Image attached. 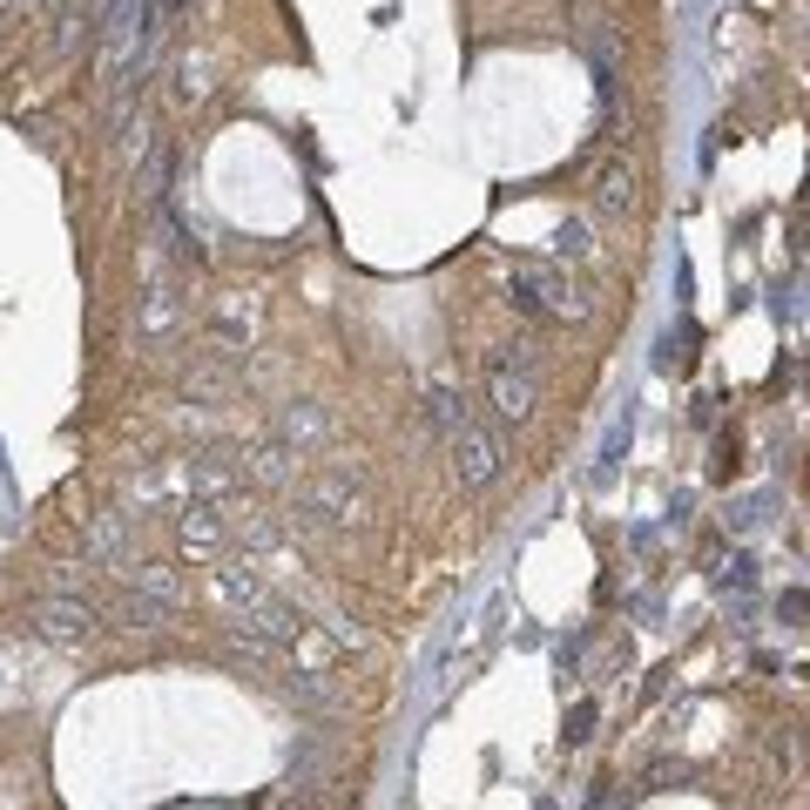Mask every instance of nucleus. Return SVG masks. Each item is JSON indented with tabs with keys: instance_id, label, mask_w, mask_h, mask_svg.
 Returning a JSON list of instances; mask_svg holds the SVG:
<instances>
[{
	"instance_id": "nucleus-14",
	"label": "nucleus",
	"mask_w": 810,
	"mask_h": 810,
	"mask_svg": "<svg viewBox=\"0 0 810 810\" xmlns=\"http://www.w3.org/2000/svg\"><path fill=\"white\" fill-rule=\"evenodd\" d=\"M223 392H230V372H223L216 359H197V365L183 372V399H189V406H216Z\"/></svg>"
},
{
	"instance_id": "nucleus-9",
	"label": "nucleus",
	"mask_w": 810,
	"mask_h": 810,
	"mask_svg": "<svg viewBox=\"0 0 810 810\" xmlns=\"http://www.w3.org/2000/svg\"><path fill=\"white\" fill-rule=\"evenodd\" d=\"M189 318V304L176 297V284L169 278H156V284H149L142 297H136V331L142 338H176V325Z\"/></svg>"
},
{
	"instance_id": "nucleus-8",
	"label": "nucleus",
	"mask_w": 810,
	"mask_h": 810,
	"mask_svg": "<svg viewBox=\"0 0 810 810\" xmlns=\"http://www.w3.org/2000/svg\"><path fill=\"white\" fill-rule=\"evenodd\" d=\"M176 540H183L189 554H216L223 540H230L223 507H210V500H183V507H176Z\"/></svg>"
},
{
	"instance_id": "nucleus-12",
	"label": "nucleus",
	"mask_w": 810,
	"mask_h": 810,
	"mask_svg": "<svg viewBox=\"0 0 810 810\" xmlns=\"http://www.w3.org/2000/svg\"><path fill=\"white\" fill-rule=\"evenodd\" d=\"M297 473V453H284L278 439H270V446H257L250 459H244V480H257V486H284Z\"/></svg>"
},
{
	"instance_id": "nucleus-15",
	"label": "nucleus",
	"mask_w": 810,
	"mask_h": 810,
	"mask_svg": "<svg viewBox=\"0 0 810 810\" xmlns=\"http://www.w3.org/2000/svg\"><path fill=\"white\" fill-rule=\"evenodd\" d=\"M129 588H142V595H156V601H183V574L169 567V561H142V567H129Z\"/></svg>"
},
{
	"instance_id": "nucleus-13",
	"label": "nucleus",
	"mask_w": 810,
	"mask_h": 810,
	"mask_svg": "<svg viewBox=\"0 0 810 810\" xmlns=\"http://www.w3.org/2000/svg\"><path fill=\"white\" fill-rule=\"evenodd\" d=\"M595 203H601L608 216L635 210V169H629V163H608V169L595 176Z\"/></svg>"
},
{
	"instance_id": "nucleus-16",
	"label": "nucleus",
	"mask_w": 810,
	"mask_h": 810,
	"mask_svg": "<svg viewBox=\"0 0 810 810\" xmlns=\"http://www.w3.org/2000/svg\"><path fill=\"white\" fill-rule=\"evenodd\" d=\"M257 595H270V588L257 582V574H250V567H216V601H223L230 614H244V608H250Z\"/></svg>"
},
{
	"instance_id": "nucleus-5",
	"label": "nucleus",
	"mask_w": 810,
	"mask_h": 810,
	"mask_svg": "<svg viewBox=\"0 0 810 810\" xmlns=\"http://www.w3.org/2000/svg\"><path fill=\"white\" fill-rule=\"evenodd\" d=\"M446 453H453L459 486H493V480H500V459H507V446H500L493 426H459V433L446 439Z\"/></svg>"
},
{
	"instance_id": "nucleus-17",
	"label": "nucleus",
	"mask_w": 810,
	"mask_h": 810,
	"mask_svg": "<svg viewBox=\"0 0 810 810\" xmlns=\"http://www.w3.org/2000/svg\"><path fill=\"white\" fill-rule=\"evenodd\" d=\"M115 614H122V629H163L169 622V601H156V595H142V588H129L122 601H115Z\"/></svg>"
},
{
	"instance_id": "nucleus-2",
	"label": "nucleus",
	"mask_w": 810,
	"mask_h": 810,
	"mask_svg": "<svg viewBox=\"0 0 810 810\" xmlns=\"http://www.w3.org/2000/svg\"><path fill=\"white\" fill-rule=\"evenodd\" d=\"M514 304L527 318H548V325H567V318H588V297L574 291L554 263H514V278H507Z\"/></svg>"
},
{
	"instance_id": "nucleus-20",
	"label": "nucleus",
	"mask_w": 810,
	"mask_h": 810,
	"mask_svg": "<svg viewBox=\"0 0 810 810\" xmlns=\"http://www.w3.org/2000/svg\"><path fill=\"white\" fill-rule=\"evenodd\" d=\"M561 737H567V743H588V737H595V703H574V709H567V729H561Z\"/></svg>"
},
{
	"instance_id": "nucleus-4",
	"label": "nucleus",
	"mask_w": 810,
	"mask_h": 810,
	"mask_svg": "<svg viewBox=\"0 0 810 810\" xmlns=\"http://www.w3.org/2000/svg\"><path fill=\"white\" fill-rule=\"evenodd\" d=\"M27 629L42 635V642L74 648V642H89V635L102 629V608H95L89 595H74V588H55V595H42V601L27 608Z\"/></svg>"
},
{
	"instance_id": "nucleus-18",
	"label": "nucleus",
	"mask_w": 810,
	"mask_h": 810,
	"mask_svg": "<svg viewBox=\"0 0 810 810\" xmlns=\"http://www.w3.org/2000/svg\"><path fill=\"white\" fill-rule=\"evenodd\" d=\"M554 250H561L567 263H588V257H595V237H588V223H574V216H567V223L554 230Z\"/></svg>"
},
{
	"instance_id": "nucleus-6",
	"label": "nucleus",
	"mask_w": 810,
	"mask_h": 810,
	"mask_svg": "<svg viewBox=\"0 0 810 810\" xmlns=\"http://www.w3.org/2000/svg\"><path fill=\"white\" fill-rule=\"evenodd\" d=\"M183 493L210 500V507H230L244 493V467H230L223 453H197V459H183Z\"/></svg>"
},
{
	"instance_id": "nucleus-7",
	"label": "nucleus",
	"mask_w": 810,
	"mask_h": 810,
	"mask_svg": "<svg viewBox=\"0 0 810 810\" xmlns=\"http://www.w3.org/2000/svg\"><path fill=\"white\" fill-rule=\"evenodd\" d=\"M82 561L89 567H122L129 561V514H115V507L89 514L82 520Z\"/></svg>"
},
{
	"instance_id": "nucleus-11",
	"label": "nucleus",
	"mask_w": 810,
	"mask_h": 810,
	"mask_svg": "<svg viewBox=\"0 0 810 810\" xmlns=\"http://www.w3.org/2000/svg\"><path fill=\"white\" fill-rule=\"evenodd\" d=\"M426 419H433V426H439L446 439H453L459 426H473V412H467V392H459V385H446V378H439L433 392H426Z\"/></svg>"
},
{
	"instance_id": "nucleus-19",
	"label": "nucleus",
	"mask_w": 810,
	"mask_h": 810,
	"mask_svg": "<svg viewBox=\"0 0 810 810\" xmlns=\"http://www.w3.org/2000/svg\"><path fill=\"white\" fill-rule=\"evenodd\" d=\"M230 533H237V540H244V548H270V540H278V527H270L263 514H250V520H237V527H230Z\"/></svg>"
},
{
	"instance_id": "nucleus-1",
	"label": "nucleus",
	"mask_w": 810,
	"mask_h": 810,
	"mask_svg": "<svg viewBox=\"0 0 810 810\" xmlns=\"http://www.w3.org/2000/svg\"><path fill=\"white\" fill-rule=\"evenodd\" d=\"M486 399L500 419H533L540 406V372H533V352L527 344H500V352H486Z\"/></svg>"
},
{
	"instance_id": "nucleus-3",
	"label": "nucleus",
	"mask_w": 810,
	"mask_h": 810,
	"mask_svg": "<svg viewBox=\"0 0 810 810\" xmlns=\"http://www.w3.org/2000/svg\"><path fill=\"white\" fill-rule=\"evenodd\" d=\"M297 520H304V527H352V520H365V486H359V473H352V467H331V473H318V480H304V486H297Z\"/></svg>"
},
{
	"instance_id": "nucleus-10",
	"label": "nucleus",
	"mask_w": 810,
	"mask_h": 810,
	"mask_svg": "<svg viewBox=\"0 0 810 810\" xmlns=\"http://www.w3.org/2000/svg\"><path fill=\"white\" fill-rule=\"evenodd\" d=\"M325 439H331V419H325V406L297 399V406H284V412H278V446H284V453H297V459H304V453H318Z\"/></svg>"
}]
</instances>
